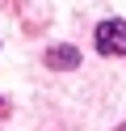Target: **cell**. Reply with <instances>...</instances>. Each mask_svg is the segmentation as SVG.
Wrapping results in <instances>:
<instances>
[{"mask_svg": "<svg viewBox=\"0 0 126 131\" xmlns=\"http://www.w3.org/2000/svg\"><path fill=\"white\" fill-rule=\"evenodd\" d=\"M97 51L101 55H126V21H101Z\"/></svg>", "mask_w": 126, "mask_h": 131, "instance_id": "cell-1", "label": "cell"}, {"mask_svg": "<svg viewBox=\"0 0 126 131\" xmlns=\"http://www.w3.org/2000/svg\"><path fill=\"white\" fill-rule=\"evenodd\" d=\"M46 63L50 68H76V63H80V51H76V47H55V51L46 55Z\"/></svg>", "mask_w": 126, "mask_h": 131, "instance_id": "cell-2", "label": "cell"}]
</instances>
